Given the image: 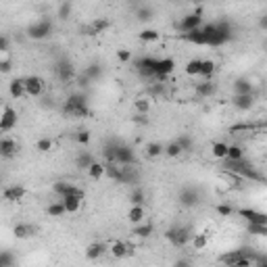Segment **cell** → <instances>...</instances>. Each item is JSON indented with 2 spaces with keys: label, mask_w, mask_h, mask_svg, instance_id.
Here are the masks:
<instances>
[{
  "label": "cell",
  "mask_w": 267,
  "mask_h": 267,
  "mask_svg": "<svg viewBox=\"0 0 267 267\" xmlns=\"http://www.w3.org/2000/svg\"><path fill=\"white\" fill-rule=\"evenodd\" d=\"M132 65L136 69V73L144 77V80H151L153 82V77H155V65H157V56H138V58H132Z\"/></svg>",
  "instance_id": "3957f363"
},
{
  "label": "cell",
  "mask_w": 267,
  "mask_h": 267,
  "mask_svg": "<svg viewBox=\"0 0 267 267\" xmlns=\"http://www.w3.org/2000/svg\"><path fill=\"white\" fill-rule=\"evenodd\" d=\"M73 138H75V142L80 146H88V144H90V140H92V136H90V132H88V130H77Z\"/></svg>",
  "instance_id": "681fc988"
},
{
  "label": "cell",
  "mask_w": 267,
  "mask_h": 267,
  "mask_svg": "<svg viewBox=\"0 0 267 267\" xmlns=\"http://www.w3.org/2000/svg\"><path fill=\"white\" fill-rule=\"evenodd\" d=\"M84 75H86L90 82H96L98 77L103 75V67L98 65V63H90L88 67H84Z\"/></svg>",
  "instance_id": "d590c367"
},
{
  "label": "cell",
  "mask_w": 267,
  "mask_h": 267,
  "mask_svg": "<svg viewBox=\"0 0 267 267\" xmlns=\"http://www.w3.org/2000/svg\"><path fill=\"white\" fill-rule=\"evenodd\" d=\"M19 153V144L13 140V138H0V157L2 159H13V157Z\"/></svg>",
  "instance_id": "ffe728a7"
},
{
  "label": "cell",
  "mask_w": 267,
  "mask_h": 267,
  "mask_svg": "<svg viewBox=\"0 0 267 267\" xmlns=\"http://www.w3.org/2000/svg\"><path fill=\"white\" fill-rule=\"evenodd\" d=\"M130 203H132V205H138V207H144V203H146V192L142 190L140 186H136L134 190L130 192Z\"/></svg>",
  "instance_id": "ab89813d"
},
{
  "label": "cell",
  "mask_w": 267,
  "mask_h": 267,
  "mask_svg": "<svg viewBox=\"0 0 267 267\" xmlns=\"http://www.w3.org/2000/svg\"><path fill=\"white\" fill-rule=\"evenodd\" d=\"M190 244H192V249L194 251H205L207 249V244H209V236L207 234H192V238H190Z\"/></svg>",
  "instance_id": "e575fe53"
},
{
  "label": "cell",
  "mask_w": 267,
  "mask_h": 267,
  "mask_svg": "<svg viewBox=\"0 0 267 267\" xmlns=\"http://www.w3.org/2000/svg\"><path fill=\"white\" fill-rule=\"evenodd\" d=\"M232 90H234V96H240V94H255L257 86L249 80V77H238V80H234Z\"/></svg>",
  "instance_id": "d6986e66"
},
{
  "label": "cell",
  "mask_w": 267,
  "mask_h": 267,
  "mask_svg": "<svg viewBox=\"0 0 267 267\" xmlns=\"http://www.w3.org/2000/svg\"><path fill=\"white\" fill-rule=\"evenodd\" d=\"M155 15V11L151 6H138L136 8V17H138V21H151Z\"/></svg>",
  "instance_id": "bcb514c9"
},
{
  "label": "cell",
  "mask_w": 267,
  "mask_h": 267,
  "mask_svg": "<svg viewBox=\"0 0 267 267\" xmlns=\"http://www.w3.org/2000/svg\"><path fill=\"white\" fill-rule=\"evenodd\" d=\"M53 192L56 196H61V199H65V196H86V192L82 190V188H77L75 184L71 182H65V180H58L53 184Z\"/></svg>",
  "instance_id": "ba28073f"
},
{
  "label": "cell",
  "mask_w": 267,
  "mask_h": 267,
  "mask_svg": "<svg viewBox=\"0 0 267 267\" xmlns=\"http://www.w3.org/2000/svg\"><path fill=\"white\" fill-rule=\"evenodd\" d=\"M151 108H153L151 98H138V101H134V113L136 115H148Z\"/></svg>",
  "instance_id": "d6a6232c"
},
{
  "label": "cell",
  "mask_w": 267,
  "mask_h": 267,
  "mask_svg": "<svg viewBox=\"0 0 267 267\" xmlns=\"http://www.w3.org/2000/svg\"><path fill=\"white\" fill-rule=\"evenodd\" d=\"M215 211H217V215H221V217H230V215H234V207H230V205H225V203H221V205H217L215 207Z\"/></svg>",
  "instance_id": "db71d44e"
},
{
  "label": "cell",
  "mask_w": 267,
  "mask_h": 267,
  "mask_svg": "<svg viewBox=\"0 0 267 267\" xmlns=\"http://www.w3.org/2000/svg\"><path fill=\"white\" fill-rule=\"evenodd\" d=\"M255 130H257V125H253V123H236V125L230 127V134H232V136H234V134H240V132L253 134Z\"/></svg>",
  "instance_id": "c3c4849f"
},
{
  "label": "cell",
  "mask_w": 267,
  "mask_h": 267,
  "mask_svg": "<svg viewBox=\"0 0 267 267\" xmlns=\"http://www.w3.org/2000/svg\"><path fill=\"white\" fill-rule=\"evenodd\" d=\"M77 82H80V86H84V88H88V86H90V80H88V77L82 73L80 77H77Z\"/></svg>",
  "instance_id": "91938a15"
},
{
  "label": "cell",
  "mask_w": 267,
  "mask_h": 267,
  "mask_svg": "<svg viewBox=\"0 0 267 267\" xmlns=\"http://www.w3.org/2000/svg\"><path fill=\"white\" fill-rule=\"evenodd\" d=\"M255 101H257V94H240V96L232 98V105L238 108V111H251L255 107Z\"/></svg>",
  "instance_id": "7402d4cb"
},
{
  "label": "cell",
  "mask_w": 267,
  "mask_h": 267,
  "mask_svg": "<svg viewBox=\"0 0 267 267\" xmlns=\"http://www.w3.org/2000/svg\"><path fill=\"white\" fill-rule=\"evenodd\" d=\"M36 232H38V227H36L34 223H25V221L15 223V227H13V236H15L17 240H27V238H32V236H36Z\"/></svg>",
  "instance_id": "e0dca14e"
},
{
  "label": "cell",
  "mask_w": 267,
  "mask_h": 267,
  "mask_svg": "<svg viewBox=\"0 0 267 267\" xmlns=\"http://www.w3.org/2000/svg\"><path fill=\"white\" fill-rule=\"evenodd\" d=\"M127 219H130L132 225L144 223V221H146V207L132 205V207H130V211H127Z\"/></svg>",
  "instance_id": "cb8c5ba5"
},
{
  "label": "cell",
  "mask_w": 267,
  "mask_h": 267,
  "mask_svg": "<svg viewBox=\"0 0 267 267\" xmlns=\"http://www.w3.org/2000/svg\"><path fill=\"white\" fill-rule=\"evenodd\" d=\"M153 234H155V225H153V223H148V221L138 223V225H134V227H132V236H134V238L146 240V238H151Z\"/></svg>",
  "instance_id": "603a6c76"
},
{
  "label": "cell",
  "mask_w": 267,
  "mask_h": 267,
  "mask_svg": "<svg viewBox=\"0 0 267 267\" xmlns=\"http://www.w3.org/2000/svg\"><path fill=\"white\" fill-rule=\"evenodd\" d=\"M134 163H136L134 148L119 142V146H117V151H115V165H119V167H132Z\"/></svg>",
  "instance_id": "52a82bcc"
},
{
  "label": "cell",
  "mask_w": 267,
  "mask_h": 267,
  "mask_svg": "<svg viewBox=\"0 0 267 267\" xmlns=\"http://www.w3.org/2000/svg\"><path fill=\"white\" fill-rule=\"evenodd\" d=\"M71 11H73V4L71 2H63V4H58V19H69V15H71Z\"/></svg>",
  "instance_id": "816d5d0a"
},
{
  "label": "cell",
  "mask_w": 267,
  "mask_h": 267,
  "mask_svg": "<svg viewBox=\"0 0 267 267\" xmlns=\"http://www.w3.org/2000/svg\"><path fill=\"white\" fill-rule=\"evenodd\" d=\"M8 94H11V98H15V101H19V98H23V96H25L23 77H15V80L8 84Z\"/></svg>",
  "instance_id": "484cf974"
},
{
  "label": "cell",
  "mask_w": 267,
  "mask_h": 267,
  "mask_svg": "<svg viewBox=\"0 0 267 267\" xmlns=\"http://www.w3.org/2000/svg\"><path fill=\"white\" fill-rule=\"evenodd\" d=\"M25 194H27V190H25L23 186L13 184V186H6L4 190H2V199L6 203H19V201L25 199Z\"/></svg>",
  "instance_id": "2e32d148"
},
{
  "label": "cell",
  "mask_w": 267,
  "mask_h": 267,
  "mask_svg": "<svg viewBox=\"0 0 267 267\" xmlns=\"http://www.w3.org/2000/svg\"><path fill=\"white\" fill-rule=\"evenodd\" d=\"M148 92H151V101H153V98H157V96L167 94L165 84H157V82H153V84H151V88H148Z\"/></svg>",
  "instance_id": "f907efd6"
},
{
  "label": "cell",
  "mask_w": 267,
  "mask_h": 267,
  "mask_svg": "<svg viewBox=\"0 0 267 267\" xmlns=\"http://www.w3.org/2000/svg\"><path fill=\"white\" fill-rule=\"evenodd\" d=\"M0 184H2V175H0Z\"/></svg>",
  "instance_id": "be15d7a7"
},
{
  "label": "cell",
  "mask_w": 267,
  "mask_h": 267,
  "mask_svg": "<svg viewBox=\"0 0 267 267\" xmlns=\"http://www.w3.org/2000/svg\"><path fill=\"white\" fill-rule=\"evenodd\" d=\"M134 121H136V123H140V125H146V123H148L146 115H136V117H134Z\"/></svg>",
  "instance_id": "94428289"
},
{
  "label": "cell",
  "mask_w": 267,
  "mask_h": 267,
  "mask_svg": "<svg viewBox=\"0 0 267 267\" xmlns=\"http://www.w3.org/2000/svg\"><path fill=\"white\" fill-rule=\"evenodd\" d=\"M23 84H25V96L29 98H40L46 90V82L40 75H27L23 77Z\"/></svg>",
  "instance_id": "8992f818"
},
{
  "label": "cell",
  "mask_w": 267,
  "mask_h": 267,
  "mask_svg": "<svg viewBox=\"0 0 267 267\" xmlns=\"http://www.w3.org/2000/svg\"><path fill=\"white\" fill-rule=\"evenodd\" d=\"M86 173H88V177H90V180H103V177L107 175V165L101 163V161H94V163L86 169Z\"/></svg>",
  "instance_id": "4316f807"
},
{
  "label": "cell",
  "mask_w": 267,
  "mask_h": 267,
  "mask_svg": "<svg viewBox=\"0 0 267 267\" xmlns=\"http://www.w3.org/2000/svg\"><path fill=\"white\" fill-rule=\"evenodd\" d=\"M53 34V21L51 19H38L32 25L27 27V36L32 40H46Z\"/></svg>",
  "instance_id": "5b68a950"
},
{
  "label": "cell",
  "mask_w": 267,
  "mask_h": 267,
  "mask_svg": "<svg viewBox=\"0 0 267 267\" xmlns=\"http://www.w3.org/2000/svg\"><path fill=\"white\" fill-rule=\"evenodd\" d=\"M184 73L190 75V77H199V73H201V58H192V61H188L184 65Z\"/></svg>",
  "instance_id": "60d3db41"
},
{
  "label": "cell",
  "mask_w": 267,
  "mask_h": 267,
  "mask_svg": "<svg viewBox=\"0 0 267 267\" xmlns=\"http://www.w3.org/2000/svg\"><path fill=\"white\" fill-rule=\"evenodd\" d=\"M84 255H86V259L88 261H98L101 257H105L107 255V244L105 242H90L86 246V251H84Z\"/></svg>",
  "instance_id": "ac0fdd59"
},
{
  "label": "cell",
  "mask_w": 267,
  "mask_h": 267,
  "mask_svg": "<svg viewBox=\"0 0 267 267\" xmlns=\"http://www.w3.org/2000/svg\"><path fill=\"white\" fill-rule=\"evenodd\" d=\"M163 155L167 157V159H177V157H182L184 153H182L180 144H177L175 140H171V142H167V146H163Z\"/></svg>",
  "instance_id": "836d02e7"
},
{
  "label": "cell",
  "mask_w": 267,
  "mask_h": 267,
  "mask_svg": "<svg viewBox=\"0 0 267 267\" xmlns=\"http://www.w3.org/2000/svg\"><path fill=\"white\" fill-rule=\"evenodd\" d=\"M165 238L171 246H175V249H184L186 244H190L192 230L188 225H171L169 230L165 232Z\"/></svg>",
  "instance_id": "7a4b0ae2"
},
{
  "label": "cell",
  "mask_w": 267,
  "mask_h": 267,
  "mask_svg": "<svg viewBox=\"0 0 267 267\" xmlns=\"http://www.w3.org/2000/svg\"><path fill=\"white\" fill-rule=\"evenodd\" d=\"M173 71H175V61H173L171 56L157 58V65H155V77H153V82H157V84H163V82H167V77H169ZM153 82H151V84H153Z\"/></svg>",
  "instance_id": "277c9868"
},
{
  "label": "cell",
  "mask_w": 267,
  "mask_h": 267,
  "mask_svg": "<svg viewBox=\"0 0 267 267\" xmlns=\"http://www.w3.org/2000/svg\"><path fill=\"white\" fill-rule=\"evenodd\" d=\"M17 121H19V115L13 107H4L2 113H0V132L6 134L17 127Z\"/></svg>",
  "instance_id": "8fae6325"
},
{
  "label": "cell",
  "mask_w": 267,
  "mask_h": 267,
  "mask_svg": "<svg viewBox=\"0 0 267 267\" xmlns=\"http://www.w3.org/2000/svg\"><path fill=\"white\" fill-rule=\"evenodd\" d=\"M84 201L86 196H65V199H61V205L65 207V213H80Z\"/></svg>",
  "instance_id": "44dd1931"
},
{
  "label": "cell",
  "mask_w": 267,
  "mask_h": 267,
  "mask_svg": "<svg viewBox=\"0 0 267 267\" xmlns=\"http://www.w3.org/2000/svg\"><path fill=\"white\" fill-rule=\"evenodd\" d=\"M194 90H196V94H199L201 98H211V96L217 92V88H215V84H213L211 80H205V82H201V84H196Z\"/></svg>",
  "instance_id": "83f0119b"
},
{
  "label": "cell",
  "mask_w": 267,
  "mask_h": 267,
  "mask_svg": "<svg viewBox=\"0 0 267 267\" xmlns=\"http://www.w3.org/2000/svg\"><path fill=\"white\" fill-rule=\"evenodd\" d=\"M203 25H205V17L190 13V15H184V17L180 19V25H177V29L182 32V36H186V34L194 32V29H201Z\"/></svg>",
  "instance_id": "9c48e42d"
},
{
  "label": "cell",
  "mask_w": 267,
  "mask_h": 267,
  "mask_svg": "<svg viewBox=\"0 0 267 267\" xmlns=\"http://www.w3.org/2000/svg\"><path fill=\"white\" fill-rule=\"evenodd\" d=\"M225 153H227V142H213L211 144V155L215 157L217 161H223L225 159Z\"/></svg>",
  "instance_id": "f35d334b"
},
{
  "label": "cell",
  "mask_w": 267,
  "mask_h": 267,
  "mask_svg": "<svg viewBox=\"0 0 267 267\" xmlns=\"http://www.w3.org/2000/svg\"><path fill=\"white\" fill-rule=\"evenodd\" d=\"M17 259L11 251H0V267H15Z\"/></svg>",
  "instance_id": "f6af8a7d"
},
{
  "label": "cell",
  "mask_w": 267,
  "mask_h": 267,
  "mask_svg": "<svg viewBox=\"0 0 267 267\" xmlns=\"http://www.w3.org/2000/svg\"><path fill=\"white\" fill-rule=\"evenodd\" d=\"M244 159V148L240 144H227V153L223 161H242Z\"/></svg>",
  "instance_id": "1f68e13d"
},
{
  "label": "cell",
  "mask_w": 267,
  "mask_h": 267,
  "mask_svg": "<svg viewBox=\"0 0 267 267\" xmlns=\"http://www.w3.org/2000/svg\"><path fill=\"white\" fill-rule=\"evenodd\" d=\"M117 146H119V142L113 140V138L103 144V157H105L103 163H115V151H117Z\"/></svg>",
  "instance_id": "f1b7e54d"
},
{
  "label": "cell",
  "mask_w": 267,
  "mask_h": 267,
  "mask_svg": "<svg viewBox=\"0 0 267 267\" xmlns=\"http://www.w3.org/2000/svg\"><path fill=\"white\" fill-rule=\"evenodd\" d=\"M108 27H111V21H108V19H105V17H101V19H94V21L86 27V32H88V36H96V34L107 32Z\"/></svg>",
  "instance_id": "d4e9b609"
},
{
  "label": "cell",
  "mask_w": 267,
  "mask_h": 267,
  "mask_svg": "<svg viewBox=\"0 0 267 267\" xmlns=\"http://www.w3.org/2000/svg\"><path fill=\"white\" fill-rule=\"evenodd\" d=\"M238 217H242V219L246 223H261V225H267V215L263 211H257V209H238V211H234Z\"/></svg>",
  "instance_id": "4fadbf2b"
},
{
  "label": "cell",
  "mask_w": 267,
  "mask_h": 267,
  "mask_svg": "<svg viewBox=\"0 0 267 267\" xmlns=\"http://www.w3.org/2000/svg\"><path fill=\"white\" fill-rule=\"evenodd\" d=\"M175 142L180 144L182 153H190L192 148H194V140H192V136H190V134H182L180 138H175Z\"/></svg>",
  "instance_id": "7bdbcfd3"
},
{
  "label": "cell",
  "mask_w": 267,
  "mask_h": 267,
  "mask_svg": "<svg viewBox=\"0 0 267 267\" xmlns=\"http://www.w3.org/2000/svg\"><path fill=\"white\" fill-rule=\"evenodd\" d=\"M54 73H56V77H58V82H63V84H69V82L75 80V67L69 63V61L56 63Z\"/></svg>",
  "instance_id": "5bb4252c"
},
{
  "label": "cell",
  "mask_w": 267,
  "mask_h": 267,
  "mask_svg": "<svg viewBox=\"0 0 267 267\" xmlns=\"http://www.w3.org/2000/svg\"><path fill=\"white\" fill-rule=\"evenodd\" d=\"M46 213L51 215V217H54V219H58V217L65 215V207L61 205V201H54V203H51V205L46 207Z\"/></svg>",
  "instance_id": "ee69618b"
},
{
  "label": "cell",
  "mask_w": 267,
  "mask_h": 267,
  "mask_svg": "<svg viewBox=\"0 0 267 267\" xmlns=\"http://www.w3.org/2000/svg\"><path fill=\"white\" fill-rule=\"evenodd\" d=\"M63 111H65V115L77 117V119H84V117H90L92 115L90 107H88V96L86 94H80V92L67 96V101L63 103Z\"/></svg>",
  "instance_id": "6da1fadb"
},
{
  "label": "cell",
  "mask_w": 267,
  "mask_h": 267,
  "mask_svg": "<svg viewBox=\"0 0 267 267\" xmlns=\"http://www.w3.org/2000/svg\"><path fill=\"white\" fill-rule=\"evenodd\" d=\"M201 201V194L196 188H190V186H186L180 190V203L182 207H186V209H192V207H196Z\"/></svg>",
  "instance_id": "9a60e30c"
},
{
  "label": "cell",
  "mask_w": 267,
  "mask_h": 267,
  "mask_svg": "<svg viewBox=\"0 0 267 267\" xmlns=\"http://www.w3.org/2000/svg\"><path fill=\"white\" fill-rule=\"evenodd\" d=\"M261 27H263V29H267V17H263V19H261Z\"/></svg>",
  "instance_id": "6125c7cd"
},
{
  "label": "cell",
  "mask_w": 267,
  "mask_h": 267,
  "mask_svg": "<svg viewBox=\"0 0 267 267\" xmlns=\"http://www.w3.org/2000/svg\"><path fill=\"white\" fill-rule=\"evenodd\" d=\"M117 58H119L121 63H132V58H134V54L127 51V48H119V51H117Z\"/></svg>",
  "instance_id": "9f6ffc18"
},
{
  "label": "cell",
  "mask_w": 267,
  "mask_h": 267,
  "mask_svg": "<svg viewBox=\"0 0 267 267\" xmlns=\"http://www.w3.org/2000/svg\"><path fill=\"white\" fill-rule=\"evenodd\" d=\"M144 151H146L148 159H157V157L163 155V144H161V142H148Z\"/></svg>",
  "instance_id": "b9f144b4"
},
{
  "label": "cell",
  "mask_w": 267,
  "mask_h": 267,
  "mask_svg": "<svg viewBox=\"0 0 267 267\" xmlns=\"http://www.w3.org/2000/svg\"><path fill=\"white\" fill-rule=\"evenodd\" d=\"M184 40L194 44V46H207V34L203 32V29H194V32L184 36Z\"/></svg>",
  "instance_id": "4dcf8cb0"
},
{
  "label": "cell",
  "mask_w": 267,
  "mask_h": 267,
  "mask_svg": "<svg viewBox=\"0 0 267 267\" xmlns=\"http://www.w3.org/2000/svg\"><path fill=\"white\" fill-rule=\"evenodd\" d=\"M53 146H54V142L51 140V138H40V140L36 142V151L38 153H51Z\"/></svg>",
  "instance_id": "7dc6e473"
},
{
  "label": "cell",
  "mask_w": 267,
  "mask_h": 267,
  "mask_svg": "<svg viewBox=\"0 0 267 267\" xmlns=\"http://www.w3.org/2000/svg\"><path fill=\"white\" fill-rule=\"evenodd\" d=\"M161 38V34L157 32V29H153V27H146V29H142L140 34H138V40L140 42H157Z\"/></svg>",
  "instance_id": "74e56055"
},
{
  "label": "cell",
  "mask_w": 267,
  "mask_h": 267,
  "mask_svg": "<svg viewBox=\"0 0 267 267\" xmlns=\"http://www.w3.org/2000/svg\"><path fill=\"white\" fill-rule=\"evenodd\" d=\"M217 71V63L213 58H201V73L199 77H205V80H211V75Z\"/></svg>",
  "instance_id": "f546056e"
},
{
  "label": "cell",
  "mask_w": 267,
  "mask_h": 267,
  "mask_svg": "<svg viewBox=\"0 0 267 267\" xmlns=\"http://www.w3.org/2000/svg\"><path fill=\"white\" fill-rule=\"evenodd\" d=\"M94 161H96V159H94V157H92L90 153H86V151H82L80 155H77V157H75V165H77V167H80V169H84V171H86V169H88V167H90V165H92Z\"/></svg>",
  "instance_id": "8d00e7d4"
},
{
  "label": "cell",
  "mask_w": 267,
  "mask_h": 267,
  "mask_svg": "<svg viewBox=\"0 0 267 267\" xmlns=\"http://www.w3.org/2000/svg\"><path fill=\"white\" fill-rule=\"evenodd\" d=\"M0 51H8V38L0 36Z\"/></svg>",
  "instance_id": "680465c9"
},
{
  "label": "cell",
  "mask_w": 267,
  "mask_h": 267,
  "mask_svg": "<svg viewBox=\"0 0 267 267\" xmlns=\"http://www.w3.org/2000/svg\"><path fill=\"white\" fill-rule=\"evenodd\" d=\"M242 257H251V259H257V253H253L251 249H236V251H227L223 255H219V261L225 265V267H232L236 261H240Z\"/></svg>",
  "instance_id": "30bf717a"
},
{
  "label": "cell",
  "mask_w": 267,
  "mask_h": 267,
  "mask_svg": "<svg viewBox=\"0 0 267 267\" xmlns=\"http://www.w3.org/2000/svg\"><path fill=\"white\" fill-rule=\"evenodd\" d=\"M223 180H225L227 184H230L232 188H234V186H236V188H238V186H240V184L244 182V180H242V177H240V175H236V173H230V171H223Z\"/></svg>",
  "instance_id": "f5cc1de1"
},
{
  "label": "cell",
  "mask_w": 267,
  "mask_h": 267,
  "mask_svg": "<svg viewBox=\"0 0 267 267\" xmlns=\"http://www.w3.org/2000/svg\"><path fill=\"white\" fill-rule=\"evenodd\" d=\"M107 253L113 257V259H125L127 255L134 253V246L125 240H113L111 244H107Z\"/></svg>",
  "instance_id": "7c38bea8"
},
{
  "label": "cell",
  "mask_w": 267,
  "mask_h": 267,
  "mask_svg": "<svg viewBox=\"0 0 267 267\" xmlns=\"http://www.w3.org/2000/svg\"><path fill=\"white\" fill-rule=\"evenodd\" d=\"M173 267H192V263L188 261V259H177V261L173 263Z\"/></svg>",
  "instance_id": "6f0895ef"
},
{
  "label": "cell",
  "mask_w": 267,
  "mask_h": 267,
  "mask_svg": "<svg viewBox=\"0 0 267 267\" xmlns=\"http://www.w3.org/2000/svg\"><path fill=\"white\" fill-rule=\"evenodd\" d=\"M249 232L253 236H267V225L261 223H249Z\"/></svg>",
  "instance_id": "11a10c76"
}]
</instances>
